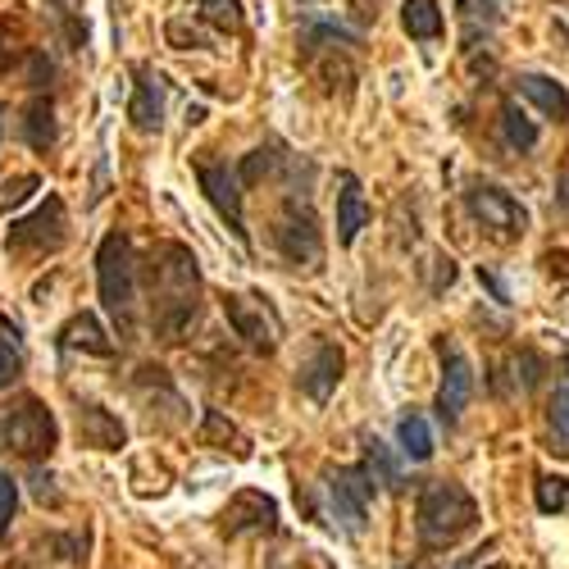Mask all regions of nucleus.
<instances>
[{
	"instance_id": "c9c22d12",
	"label": "nucleus",
	"mask_w": 569,
	"mask_h": 569,
	"mask_svg": "<svg viewBox=\"0 0 569 569\" xmlns=\"http://www.w3.org/2000/svg\"><path fill=\"white\" fill-rule=\"evenodd\" d=\"M469 565H473V556H460V560H456V569H469Z\"/></svg>"
},
{
	"instance_id": "f257e3e1",
	"label": "nucleus",
	"mask_w": 569,
	"mask_h": 569,
	"mask_svg": "<svg viewBox=\"0 0 569 569\" xmlns=\"http://www.w3.org/2000/svg\"><path fill=\"white\" fill-rule=\"evenodd\" d=\"M147 297H151V328L156 338L178 342L201 315V264L182 242H156L147 256Z\"/></svg>"
},
{
	"instance_id": "7c9ffc66",
	"label": "nucleus",
	"mask_w": 569,
	"mask_h": 569,
	"mask_svg": "<svg viewBox=\"0 0 569 569\" xmlns=\"http://www.w3.org/2000/svg\"><path fill=\"white\" fill-rule=\"evenodd\" d=\"M19 373H23V356L10 342H0V388H10Z\"/></svg>"
},
{
	"instance_id": "c85d7f7f",
	"label": "nucleus",
	"mask_w": 569,
	"mask_h": 569,
	"mask_svg": "<svg viewBox=\"0 0 569 569\" xmlns=\"http://www.w3.org/2000/svg\"><path fill=\"white\" fill-rule=\"evenodd\" d=\"M14 510H19V483L10 479V469H0V542H6L14 525Z\"/></svg>"
},
{
	"instance_id": "4be33fe9",
	"label": "nucleus",
	"mask_w": 569,
	"mask_h": 569,
	"mask_svg": "<svg viewBox=\"0 0 569 569\" xmlns=\"http://www.w3.org/2000/svg\"><path fill=\"white\" fill-rule=\"evenodd\" d=\"M365 469H369V479L383 483L388 492H401L406 488V473H401V465H397V456H392L388 442H378V438L365 442Z\"/></svg>"
},
{
	"instance_id": "72a5a7b5",
	"label": "nucleus",
	"mask_w": 569,
	"mask_h": 569,
	"mask_svg": "<svg viewBox=\"0 0 569 569\" xmlns=\"http://www.w3.org/2000/svg\"><path fill=\"white\" fill-rule=\"evenodd\" d=\"M556 210L569 214V151L560 160V173H556Z\"/></svg>"
},
{
	"instance_id": "5701e85b",
	"label": "nucleus",
	"mask_w": 569,
	"mask_h": 569,
	"mask_svg": "<svg viewBox=\"0 0 569 569\" xmlns=\"http://www.w3.org/2000/svg\"><path fill=\"white\" fill-rule=\"evenodd\" d=\"M197 19L210 23L214 32H242L247 28V14L237 0H197Z\"/></svg>"
},
{
	"instance_id": "2f4dec72",
	"label": "nucleus",
	"mask_w": 569,
	"mask_h": 569,
	"mask_svg": "<svg viewBox=\"0 0 569 569\" xmlns=\"http://www.w3.org/2000/svg\"><path fill=\"white\" fill-rule=\"evenodd\" d=\"M169 41H173V46H182V51H192V46L201 51V46H210L201 32H192V28H187L182 19H173V23H169Z\"/></svg>"
},
{
	"instance_id": "7ed1b4c3",
	"label": "nucleus",
	"mask_w": 569,
	"mask_h": 569,
	"mask_svg": "<svg viewBox=\"0 0 569 569\" xmlns=\"http://www.w3.org/2000/svg\"><path fill=\"white\" fill-rule=\"evenodd\" d=\"M97 288H101V306L114 323L119 338H132L137 328V256L123 232H106L101 251H97Z\"/></svg>"
},
{
	"instance_id": "f704fd0d",
	"label": "nucleus",
	"mask_w": 569,
	"mask_h": 569,
	"mask_svg": "<svg viewBox=\"0 0 569 569\" xmlns=\"http://www.w3.org/2000/svg\"><path fill=\"white\" fill-rule=\"evenodd\" d=\"M10 64H14V51H10V41H6V37H0V73H6Z\"/></svg>"
},
{
	"instance_id": "20e7f679",
	"label": "nucleus",
	"mask_w": 569,
	"mask_h": 569,
	"mask_svg": "<svg viewBox=\"0 0 569 569\" xmlns=\"http://www.w3.org/2000/svg\"><path fill=\"white\" fill-rule=\"evenodd\" d=\"M60 442V423L51 406H41L37 397H14L0 406V451H10L19 460H46Z\"/></svg>"
},
{
	"instance_id": "c756f323",
	"label": "nucleus",
	"mask_w": 569,
	"mask_h": 569,
	"mask_svg": "<svg viewBox=\"0 0 569 569\" xmlns=\"http://www.w3.org/2000/svg\"><path fill=\"white\" fill-rule=\"evenodd\" d=\"M273 164H278V156H273V151H264V147H260V151H251V156H247V164H242V182H260Z\"/></svg>"
},
{
	"instance_id": "9b49d317",
	"label": "nucleus",
	"mask_w": 569,
	"mask_h": 569,
	"mask_svg": "<svg viewBox=\"0 0 569 569\" xmlns=\"http://www.w3.org/2000/svg\"><path fill=\"white\" fill-rule=\"evenodd\" d=\"M278 529V506L264 492H237L223 506V533L228 538H251V533H273Z\"/></svg>"
},
{
	"instance_id": "f3484780",
	"label": "nucleus",
	"mask_w": 569,
	"mask_h": 569,
	"mask_svg": "<svg viewBox=\"0 0 569 569\" xmlns=\"http://www.w3.org/2000/svg\"><path fill=\"white\" fill-rule=\"evenodd\" d=\"M547 451L551 456H569V347L560 356L556 392H551V406H547Z\"/></svg>"
},
{
	"instance_id": "1a4fd4ad",
	"label": "nucleus",
	"mask_w": 569,
	"mask_h": 569,
	"mask_svg": "<svg viewBox=\"0 0 569 569\" xmlns=\"http://www.w3.org/2000/svg\"><path fill=\"white\" fill-rule=\"evenodd\" d=\"M197 182L206 201L219 210V219L228 223V232L237 237V242H247V214H242V173H232L228 164L219 160H197Z\"/></svg>"
},
{
	"instance_id": "9d476101",
	"label": "nucleus",
	"mask_w": 569,
	"mask_h": 569,
	"mask_svg": "<svg viewBox=\"0 0 569 569\" xmlns=\"http://www.w3.org/2000/svg\"><path fill=\"white\" fill-rule=\"evenodd\" d=\"M342 369H347V356H342L338 342H315V351H310V356L301 360V369H297V383H301V392H306L315 406H323L328 397L338 392Z\"/></svg>"
},
{
	"instance_id": "4c0bfd02",
	"label": "nucleus",
	"mask_w": 569,
	"mask_h": 569,
	"mask_svg": "<svg viewBox=\"0 0 569 569\" xmlns=\"http://www.w3.org/2000/svg\"><path fill=\"white\" fill-rule=\"evenodd\" d=\"M488 569H506V565H488Z\"/></svg>"
},
{
	"instance_id": "2eb2a0df",
	"label": "nucleus",
	"mask_w": 569,
	"mask_h": 569,
	"mask_svg": "<svg viewBox=\"0 0 569 569\" xmlns=\"http://www.w3.org/2000/svg\"><path fill=\"white\" fill-rule=\"evenodd\" d=\"M128 119L137 132H160L164 123V87L151 69L137 73V91H132V106H128Z\"/></svg>"
},
{
	"instance_id": "58836bf2",
	"label": "nucleus",
	"mask_w": 569,
	"mask_h": 569,
	"mask_svg": "<svg viewBox=\"0 0 569 569\" xmlns=\"http://www.w3.org/2000/svg\"><path fill=\"white\" fill-rule=\"evenodd\" d=\"M0 119H6V110H0Z\"/></svg>"
},
{
	"instance_id": "dca6fc26",
	"label": "nucleus",
	"mask_w": 569,
	"mask_h": 569,
	"mask_svg": "<svg viewBox=\"0 0 569 569\" xmlns=\"http://www.w3.org/2000/svg\"><path fill=\"white\" fill-rule=\"evenodd\" d=\"M365 223H369V201L360 192V178L356 173H338V242L351 247Z\"/></svg>"
},
{
	"instance_id": "f03ea898",
	"label": "nucleus",
	"mask_w": 569,
	"mask_h": 569,
	"mask_svg": "<svg viewBox=\"0 0 569 569\" xmlns=\"http://www.w3.org/2000/svg\"><path fill=\"white\" fill-rule=\"evenodd\" d=\"M479 529V501H473L460 483L433 479L419 492V510H415V533L429 551L456 547L465 533Z\"/></svg>"
},
{
	"instance_id": "412c9836",
	"label": "nucleus",
	"mask_w": 569,
	"mask_h": 569,
	"mask_svg": "<svg viewBox=\"0 0 569 569\" xmlns=\"http://www.w3.org/2000/svg\"><path fill=\"white\" fill-rule=\"evenodd\" d=\"M401 28L415 41H438L442 37V10H438V0H406V6H401Z\"/></svg>"
},
{
	"instance_id": "4468645a",
	"label": "nucleus",
	"mask_w": 569,
	"mask_h": 569,
	"mask_svg": "<svg viewBox=\"0 0 569 569\" xmlns=\"http://www.w3.org/2000/svg\"><path fill=\"white\" fill-rule=\"evenodd\" d=\"M123 423L106 406H78V442L91 451H119L123 447Z\"/></svg>"
},
{
	"instance_id": "ddd939ff",
	"label": "nucleus",
	"mask_w": 569,
	"mask_h": 569,
	"mask_svg": "<svg viewBox=\"0 0 569 569\" xmlns=\"http://www.w3.org/2000/svg\"><path fill=\"white\" fill-rule=\"evenodd\" d=\"M473 401V365L465 360V351L442 342V388H438V415L447 423H456Z\"/></svg>"
},
{
	"instance_id": "6e6552de",
	"label": "nucleus",
	"mask_w": 569,
	"mask_h": 569,
	"mask_svg": "<svg viewBox=\"0 0 569 569\" xmlns=\"http://www.w3.org/2000/svg\"><path fill=\"white\" fill-rule=\"evenodd\" d=\"M465 206H469V214H473V223H483L492 237H525L529 232V210L519 206L506 187H497V182H473L469 192H465Z\"/></svg>"
},
{
	"instance_id": "423d86ee",
	"label": "nucleus",
	"mask_w": 569,
	"mask_h": 569,
	"mask_svg": "<svg viewBox=\"0 0 569 569\" xmlns=\"http://www.w3.org/2000/svg\"><path fill=\"white\" fill-rule=\"evenodd\" d=\"M269 237H273V251L288 260V264H297V269H319V260H323V232H319L310 206L288 201V206L278 210Z\"/></svg>"
},
{
	"instance_id": "a878e982",
	"label": "nucleus",
	"mask_w": 569,
	"mask_h": 569,
	"mask_svg": "<svg viewBox=\"0 0 569 569\" xmlns=\"http://www.w3.org/2000/svg\"><path fill=\"white\" fill-rule=\"evenodd\" d=\"M538 510L542 515L569 510V479H560V473H542L538 479Z\"/></svg>"
},
{
	"instance_id": "cd10ccee",
	"label": "nucleus",
	"mask_w": 569,
	"mask_h": 569,
	"mask_svg": "<svg viewBox=\"0 0 569 569\" xmlns=\"http://www.w3.org/2000/svg\"><path fill=\"white\" fill-rule=\"evenodd\" d=\"M37 187H41V178H37V173H19V178H10L6 187H0V214L14 210V206H23V201L37 192Z\"/></svg>"
},
{
	"instance_id": "aec40b11",
	"label": "nucleus",
	"mask_w": 569,
	"mask_h": 569,
	"mask_svg": "<svg viewBox=\"0 0 569 569\" xmlns=\"http://www.w3.org/2000/svg\"><path fill=\"white\" fill-rule=\"evenodd\" d=\"M56 137H60V128H56V101L51 97H37L23 110V141H28L32 151H51Z\"/></svg>"
},
{
	"instance_id": "a211bd4d",
	"label": "nucleus",
	"mask_w": 569,
	"mask_h": 569,
	"mask_svg": "<svg viewBox=\"0 0 569 569\" xmlns=\"http://www.w3.org/2000/svg\"><path fill=\"white\" fill-rule=\"evenodd\" d=\"M519 91L547 114V119H556V123H569V91L556 82V78H547V73H519Z\"/></svg>"
},
{
	"instance_id": "6ab92c4d",
	"label": "nucleus",
	"mask_w": 569,
	"mask_h": 569,
	"mask_svg": "<svg viewBox=\"0 0 569 569\" xmlns=\"http://www.w3.org/2000/svg\"><path fill=\"white\" fill-rule=\"evenodd\" d=\"M60 347L87 351V356H110V351H114V342L106 338V328L97 323V315H73V319L60 328Z\"/></svg>"
},
{
	"instance_id": "e433bc0d",
	"label": "nucleus",
	"mask_w": 569,
	"mask_h": 569,
	"mask_svg": "<svg viewBox=\"0 0 569 569\" xmlns=\"http://www.w3.org/2000/svg\"><path fill=\"white\" fill-rule=\"evenodd\" d=\"M401 569H429V565H423V560H419V565H401Z\"/></svg>"
},
{
	"instance_id": "473e14b6",
	"label": "nucleus",
	"mask_w": 569,
	"mask_h": 569,
	"mask_svg": "<svg viewBox=\"0 0 569 569\" xmlns=\"http://www.w3.org/2000/svg\"><path fill=\"white\" fill-rule=\"evenodd\" d=\"M51 60H46V51H32V64H28V82L32 87H46V82H51Z\"/></svg>"
},
{
	"instance_id": "f8f14e48",
	"label": "nucleus",
	"mask_w": 569,
	"mask_h": 569,
	"mask_svg": "<svg viewBox=\"0 0 569 569\" xmlns=\"http://www.w3.org/2000/svg\"><path fill=\"white\" fill-rule=\"evenodd\" d=\"M223 315L232 323V333L242 338L251 351H273L278 347V323H273V315L260 301H251V297H223Z\"/></svg>"
},
{
	"instance_id": "0eeeda50",
	"label": "nucleus",
	"mask_w": 569,
	"mask_h": 569,
	"mask_svg": "<svg viewBox=\"0 0 569 569\" xmlns=\"http://www.w3.org/2000/svg\"><path fill=\"white\" fill-rule=\"evenodd\" d=\"M323 492H328V510L338 515V525L360 538L365 525H369V497H373V479H369V469H323Z\"/></svg>"
},
{
	"instance_id": "bb28decb",
	"label": "nucleus",
	"mask_w": 569,
	"mask_h": 569,
	"mask_svg": "<svg viewBox=\"0 0 569 569\" xmlns=\"http://www.w3.org/2000/svg\"><path fill=\"white\" fill-rule=\"evenodd\" d=\"M497 0H465V6H460V19H465V32H469V41L473 37H479V23H483V32L497 23Z\"/></svg>"
},
{
	"instance_id": "39448f33",
	"label": "nucleus",
	"mask_w": 569,
	"mask_h": 569,
	"mask_svg": "<svg viewBox=\"0 0 569 569\" xmlns=\"http://www.w3.org/2000/svg\"><path fill=\"white\" fill-rule=\"evenodd\" d=\"M69 242V210L60 197H46L28 219H14L6 232V251L14 260H41L56 256Z\"/></svg>"
},
{
	"instance_id": "b1692460",
	"label": "nucleus",
	"mask_w": 569,
	"mask_h": 569,
	"mask_svg": "<svg viewBox=\"0 0 569 569\" xmlns=\"http://www.w3.org/2000/svg\"><path fill=\"white\" fill-rule=\"evenodd\" d=\"M397 438H401V451H406L410 460H429V456H433V429L423 423V415H406L401 429H397Z\"/></svg>"
},
{
	"instance_id": "393cba45",
	"label": "nucleus",
	"mask_w": 569,
	"mask_h": 569,
	"mask_svg": "<svg viewBox=\"0 0 569 569\" xmlns=\"http://www.w3.org/2000/svg\"><path fill=\"white\" fill-rule=\"evenodd\" d=\"M501 128H506V141H510V147H515L519 156L538 147V128L525 119V110H519V106H510V101L501 106Z\"/></svg>"
}]
</instances>
